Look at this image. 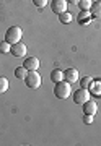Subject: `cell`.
<instances>
[{"label":"cell","instance_id":"obj_1","mask_svg":"<svg viewBox=\"0 0 101 146\" xmlns=\"http://www.w3.org/2000/svg\"><path fill=\"white\" fill-rule=\"evenodd\" d=\"M70 94H72V88H70L69 81L62 80V81L56 83V86H54V96L57 99H67Z\"/></svg>","mask_w":101,"mask_h":146},{"label":"cell","instance_id":"obj_2","mask_svg":"<svg viewBox=\"0 0 101 146\" xmlns=\"http://www.w3.org/2000/svg\"><path fill=\"white\" fill-rule=\"evenodd\" d=\"M23 37V29L20 26H10L5 33V41L10 44H16L20 42V39Z\"/></svg>","mask_w":101,"mask_h":146},{"label":"cell","instance_id":"obj_3","mask_svg":"<svg viewBox=\"0 0 101 146\" xmlns=\"http://www.w3.org/2000/svg\"><path fill=\"white\" fill-rule=\"evenodd\" d=\"M25 84L29 89H37L41 86V76L37 72H28L26 78H25Z\"/></svg>","mask_w":101,"mask_h":146},{"label":"cell","instance_id":"obj_4","mask_svg":"<svg viewBox=\"0 0 101 146\" xmlns=\"http://www.w3.org/2000/svg\"><path fill=\"white\" fill-rule=\"evenodd\" d=\"M86 101H90V91H88V89L80 88L74 93V102L75 104H85Z\"/></svg>","mask_w":101,"mask_h":146},{"label":"cell","instance_id":"obj_5","mask_svg":"<svg viewBox=\"0 0 101 146\" xmlns=\"http://www.w3.org/2000/svg\"><path fill=\"white\" fill-rule=\"evenodd\" d=\"M67 0H52L51 2V10L56 13V15H60V13H65L67 11Z\"/></svg>","mask_w":101,"mask_h":146},{"label":"cell","instance_id":"obj_6","mask_svg":"<svg viewBox=\"0 0 101 146\" xmlns=\"http://www.w3.org/2000/svg\"><path fill=\"white\" fill-rule=\"evenodd\" d=\"M26 46L23 44L21 41L20 42H16V44H11V49H10V52L13 57H25L26 55Z\"/></svg>","mask_w":101,"mask_h":146},{"label":"cell","instance_id":"obj_7","mask_svg":"<svg viewBox=\"0 0 101 146\" xmlns=\"http://www.w3.org/2000/svg\"><path fill=\"white\" fill-rule=\"evenodd\" d=\"M39 60H37V57H28L25 58V63H23V67L26 68L28 72H37V68H39Z\"/></svg>","mask_w":101,"mask_h":146},{"label":"cell","instance_id":"obj_8","mask_svg":"<svg viewBox=\"0 0 101 146\" xmlns=\"http://www.w3.org/2000/svg\"><path fill=\"white\" fill-rule=\"evenodd\" d=\"M83 106V114L85 115H96V112H98V104H96L95 101H86Z\"/></svg>","mask_w":101,"mask_h":146},{"label":"cell","instance_id":"obj_9","mask_svg":"<svg viewBox=\"0 0 101 146\" xmlns=\"http://www.w3.org/2000/svg\"><path fill=\"white\" fill-rule=\"evenodd\" d=\"M64 80L65 81H69V83H75L78 78V70L77 68H67L64 72Z\"/></svg>","mask_w":101,"mask_h":146},{"label":"cell","instance_id":"obj_10","mask_svg":"<svg viewBox=\"0 0 101 146\" xmlns=\"http://www.w3.org/2000/svg\"><path fill=\"white\" fill-rule=\"evenodd\" d=\"M90 13L93 18H101V0L98 2H93V5L90 8Z\"/></svg>","mask_w":101,"mask_h":146},{"label":"cell","instance_id":"obj_11","mask_svg":"<svg viewBox=\"0 0 101 146\" xmlns=\"http://www.w3.org/2000/svg\"><path fill=\"white\" fill-rule=\"evenodd\" d=\"M91 13L90 11H82L78 15V18H77V21H78L80 25H90V21H91Z\"/></svg>","mask_w":101,"mask_h":146},{"label":"cell","instance_id":"obj_12","mask_svg":"<svg viewBox=\"0 0 101 146\" xmlns=\"http://www.w3.org/2000/svg\"><path fill=\"white\" fill-rule=\"evenodd\" d=\"M62 80H64V72H62V70L56 68V70H52V72H51V81L59 83V81H62Z\"/></svg>","mask_w":101,"mask_h":146},{"label":"cell","instance_id":"obj_13","mask_svg":"<svg viewBox=\"0 0 101 146\" xmlns=\"http://www.w3.org/2000/svg\"><path fill=\"white\" fill-rule=\"evenodd\" d=\"M77 5L80 7V10L82 11H90L91 5H93V0H78Z\"/></svg>","mask_w":101,"mask_h":146},{"label":"cell","instance_id":"obj_14","mask_svg":"<svg viewBox=\"0 0 101 146\" xmlns=\"http://www.w3.org/2000/svg\"><path fill=\"white\" fill-rule=\"evenodd\" d=\"M59 21H60V23H64V25H69V23L74 21V16H72V13L65 11V13H60V15H59Z\"/></svg>","mask_w":101,"mask_h":146},{"label":"cell","instance_id":"obj_15","mask_svg":"<svg viewBox=\"0 0 101 146\" xmlns=\"http://www.w3.org/2000/svg\"><path fill=\"white\" fill-rule=\"evenodd\" d=\"M26 75H28V70L23 67V65H21V67H16L15 68V76L18 80H25V78H26Z\"/></svg>","mask_w":101,"mask_h":146},{"label":"cell","instance_id":"obj_16","mask_svg":"<svg viewBox=\"0 0 101 146\" xmlns=\"http://www.w3.org/2000/svg\"><path fill=\"white\" fill-rule=\"evenodd\" d=\"M93 84V80L90 78V76H85V78H80V86L83 89H88Z\"/></svg>","mask_w":101,"mask_h":146},{"label":"cell","instance_id":"obj_17","mask_svg":"<svg viewBox=\"0 0 101 146\" xmlns=\"http://www.w3.org/2000/svg\"><path fill=\"white\" fill-rule=\"evenodd\" d=\"M8 86H10L8 80H7L5 76H0V93H5V91H8Z\"/></svg>","mask_w":101,"mask_h":146},{"label":"cell","instance_id":"obj_18","mask_svg":"<svg viewBox=\"0 0 101 146\" xmlns=\"http://www.w3.org/2000/svg\"><path fill=\"white\" fill-rule=\"evenodd\" d=\"M10 49H11L10 42H7V41L0 42V52H2V54H8V52H10Z\"/></svg>","mask_w":101,"mask_h":146},{"label":"cell","instance_id":"obj_19","mask_svg":"<svg viewBox=\"0 0 101 146\" xmlns=\"http://www.w3.org/2000/svg\"><path fill=\"white\" fill-rule=\"evenodd\" d=\"M33 3H34L37 8H43V7L47 5V0H33Z\"/></svg>","mask_w":101,"mask_h":146},{"label":"cell","instance_id":"obj_20","mask_svg":"<svg viewBox=\"0 0 101 146\" xmlns=\"http://www.w3.org/2000/svg\"><path fill=\"white\" fill-rule=\"evenodd\" d=\"M83 122H85V123H91V122H93V115H85Z\"/></svg>","mask_w":101,"mask_h":146},{"label":"cell","instance_id":"obj_21","mask_svg":"<svg viewBox=\"0 0 101 146\" xmlns=\"http://www.w3.org/2000/svg\"><path fill=\"white\" fill-rule=\"evenodd\" d=\"M95 94H101V83H96V89L93 91Z\"/></svg>","mask_w":101,"mask_h":146},{"label":"cell","instance_id":"obj_22","mask_svg":"<svg viewBox=\"0 0 101 146\" xmlns=\"http://www.w3.org/2000/svg\"><path fill=\"white\" fill-rule=\"evenodd\" d=\"M67 3H75V5H77V3H78V0H67Z\"/></svg>","mask_w":101,"mask_h":146}]
</instances>
